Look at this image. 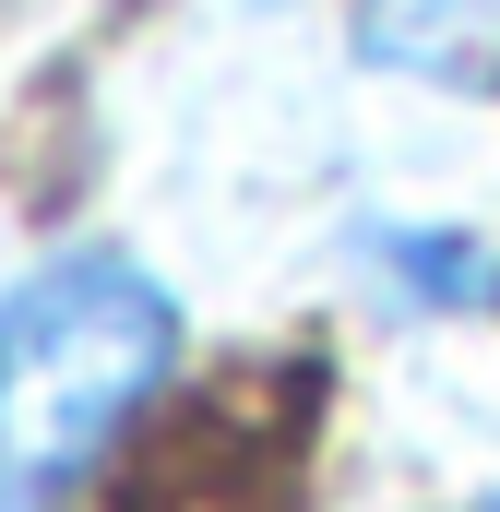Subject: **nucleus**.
I'll return each instance as SVG.
<instances>
[{"label": "nucleus", "instance_id": "1", "mask_svg": "<svg viewBox=\"0 0 500 512\" xmlns=\"http://www.w3.org/2000/svg\"><path fill=\"white\" fill-rule=\"evenodd\" d=\"M179 358V298L131 251H72L0 298V512H60Z\"/></svg>", "mask_w": 500, "mask_h": 512}, {"label": "nucleus", "instance_id": "2", "mask_svg": "<svg viewBox=\"0 0 500 512\" xmlns=\"http://www.w3.org/2000/svg\"><path fill=\"white\" fill-rule=\"evenodd\" d=\"M358 48H370L381 72L500 96V0H370L358 12Z\"/></svg>", "mask_w": 500, "mask_h": 512}, {"label": "nucleus", "instance_id": "3", "mask_svg": "<svg viewBox=\"0 0 500 512\" xmlns=\"http://www.w3.org/2000/svg\"><path fill=\"white\" fill-rule=\"evenodd\" d=\"M477 512H500V501H477Z\"/></svg>", "mask_w": 500, "mask_h": 512}]
</instances>
